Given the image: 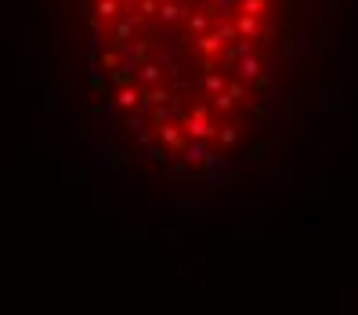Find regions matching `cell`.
<instances>
[{
    "label": "cell",
    "mask_w": 358,
    "mask_h": 315,
    "mask_svg": "<svg viewBox=\"0 0 358 315\" xmlns=\"http://www.w3.org/2000/svg\"><path fill=\"white\" fill-rule=\"evenodd\" d=\"M91 98L116 145L171 181H214L282 127L311 0H73Z\"/></svg>",
    "instance_id": "cell-1"
}]
</instances>
